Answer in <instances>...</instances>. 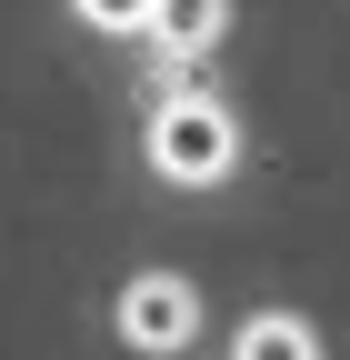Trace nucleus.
<instances>
[{"label":"nucleus","mask_w":350,"mask_h":360,"mask_svg":"<svg viewBox=\"0 0 350 360\" xmlns=\"http://www.w3.org/2000/svg\"><path fill=\"white\" fill-rule=\"evenodd\" d=\"M240 160V120L221 101H160L150 110V170L181 180V191H210V180H231Z\"/></svg>","instance_id":"nucleus-1"},{"label":"nucleus","mask_w":350,"mask_h":360,"mask_svg":"<svg viewBox=\"0 0 350 360\" xmlns=\"http://www.w3.org/2000/svg\"><path fill=\"white\" fill-rule=\"evenodd\" d=\"M221 30H231V0H160V11H150V40L170 60H200Z\"/></svg>","instance_id":"nucleus-3"},{"label":"nucleus","mask_w":350,"mask_h":360,"mask_svg":"<svg viewBox=\"0 0 350 360\" xmlns=\"http://www.w3.org/2000/svg\"><path fill=\"white\" fill-rule=\"evenodd\" d=\"M231 360H320V340H311V321H290V310H260V321H240Z\"/></svg>","instance_id":"nucleus-4"},{"label":"nucleus","mask_w":350,"mask_h":360,"mask_svg":"<svg viewBox=\"0 0 350 360\" xmlns=\"http://www.w3.org/2000/svg\"><path fill=\"white\" fill-rule=\"evenodd\" d=\"M150 11H160V0H80L91 30H150Z\"/></svg>","instance_id":"nucleus-5"},{"label":"nucleus","mask_w":350,"mask_h":360,"mask_svg":"<svg viewBox=\"0 0 350 360\" xmlns=\"http://www.w3.org/2000/svg\"><path fill=\"white\" fill-rule=\"evenodd\" d=\"M190 330H200V290L181 270H141L120 290V340L130 350H190Z\"/></svg>","instance_id":"nucleus-2"}]
</instances>
